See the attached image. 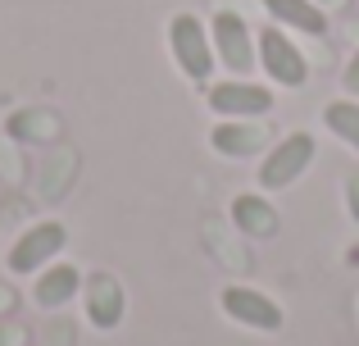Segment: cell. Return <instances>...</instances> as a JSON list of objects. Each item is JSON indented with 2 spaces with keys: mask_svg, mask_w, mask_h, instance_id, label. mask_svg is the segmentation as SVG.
Returning <instances> with one entry per match:
<instances>
[{
  "mask_svg": "<svg viewBox=\"0 0 359 346\" xmlns=\"http://www.w3.org/2000/svg\"><path fill=\"white\" fill-rule=\"evenodd\" d=\"M314 151H318V146H314L309 133L282 137V142L269 151V160L259 164V187H264V192H282V187H291L309 164H314Z\"/></svg>",
  "mask_w": 359,
  "mask_h": 346,
  "instance_id": "obj_1",
  "label": "cell"
},
{
  "mask_svg": "<svg viewBox=\"0 0 359 346\" xmlns=\"http://www.w3.org/2000/svg\"><path fill=\"white\" fill-rule=\"evenodd\" d=\"M168 46H173V60L177 69L187 73L191 82H205L214 69V55H210V32L196 14H177L168 23Z\"/></svg>",
  "mask_w": 359,
  "mask_h": 346,
  "instance_id": "obj_2",
  "label": "cell"
},
{
  "mask_svg": "<svg viewBox=\"0 0 359 346\" xmlns=\"http://www.w3.org/2000/svg\"><path fill=\"white\" fill-rule=\"evenodd\" d=\"M214 55H219L223 64H228L237 78L259 64V55H255V36L250 27H245L241 14H232V9H223V14H214Z\"/></svg>",
  "mask_w": 359,
  "mask_h": 346,
  "instance_id": "obj_3",
  "label": "cell"
},
{
  "mask_svg": "<svg viewBox=\"0 0 359 346\" xmlns=\"http://www.w3.org/2000/svg\"><path fill=\"white\" fill-rule=\"evenodd\" d=\"M64 241H69L64 223H36V228H27L14 241V251H9V274H36V269H46L64 251Z\"/></svg>",
  "mask_w": 359,
  "mask_h": 346,
  "instance_id": "obj_4",
  "label": "cell"
},
{
  "mask_svg": "<svg viewBox=\"0 0 359 346\" xmlns=\"http://www.w3.org/2000/svg\"><path fill=\"white\" fill-rule=\"evenodd\" d=\"M259 64L264 73H269L273 82H282V87H300V82L309 78V64L305 55L291 46L287 32H278V27H264L259 32Z\"/></svg>",
  "mask_w": 359,
  "mask_h": 346,
  "instance_id": "obj_5",
  "label": "cell"
},
{
  "mask_svg": "<svg viewBox=\"0 0 359 346\" xmlns=\"http://www.w3.org/2000/svg\"><path fill=\"white\" fill-rule=\"evenodd\" d=\"M210 105L223 119H259L273 109V91L259 82H214L210 87Z\"/></svg>",
  "mask_w": 359,
  "mask_h": 346,
  "instance_id": "obj_6",
  "label": "cell"
},
{
  "mask_svg": "<svg viewBox=\"0 0 359 346\" xmlns=\"http://www.w3.org/2000/svg\"><path fill=\"white\" fill-rule=\"evenodd\" d=\"M223 310H228V319L245 324V328H259V333L282 328L278 301H269V296L255 292V287H223Z\"/></svg>",
  "mask_w": 359,
  "mask_h": 346,
  "instance_id": "obj_7",
  "label": "cell"
},
{
  "mask_svg": "<svg viewBox=\"0 0 359 346\" xmlns=\"http://www.w3.org/2000/svg\"><path fill=\"white\" fill-rule=\"evenodd\" d=\"M78 292H82V274H78L73 265H50L46 274H36V283H32L36 305H46V310H60V305H69Z\"/></svg>",
  "mask_w": 359,
  "mask_h": 346,
  "instance_id": "obj_8",
  "label": "cell"
},
{
  "mask_svg": "<svg viewBox=\"0 0 359 346\" xmlns=\"http://www.w3.org/2000/svg\"><path fill=\"white\" fill-rule=\"evenodd\" d=\"M87 319L96 324V328H114V324L123 319V292L118 283L109 274H96L87 287Z\"/></svg>",
  "mask_w": 359,
  "mask_h": 346,
  "instance_id": "obj_9",
  "label": "cell"
},
{
  "mask_svg": "<svg viewBox=\"0 0 359 346\" xmlns=\"http://www.w3.org/2000/svg\"><path fill=\"white\" fill-rule=\"evenodd\" d=\"M264 9H269L273 18H282L287 27H296V32H309V36L327 32V14L314 0H264Z\"/></svg>",
  "mask_w": 359,
  "mask_h": 346,
  "instance_id": "obj_10",
  "label": "cell"
},
{
  "mask_svg": "<svg viewBox=\"0 0 359 346\" xmlns=\"http://www.w3.org/2000/svg\"><path fill=\"white\" fill-rule=\"evenodd\" d=\"M232 223H237L245 237H273L278 214H273V205L264 196H237L232 201Z\"/></svg>",
  "mask_w": 359,
  "mask_h": 346,
  "instance_id": "obj_11",
  "label": "cell"
},
{
  "mask_svg": "<svg viewBox=\"0 0 359 346\" xmlns=\"http://www.w3.org/2000/svg\"><path fill=\"white\" fill-rule=\"evenodd\" d=\"M264 128H255V124H237V119H228V124H219L214 128V151H223V155H255L264 146Z\"/></svg>",
  "mask_w": 359,
  "mask_h": 346,
  "instance_id": "obj_12",
  "label": "cell"
},
{
  "mask_svg": "<svg viewBox=\"0 0 359 346\" xmlns=\"http://www.w3.org/2000/svg\"><path fill=\"white\" fill-rule=\"evenodd\" d=\"M323 124L332 128L346 146L359 151V105H355V100H332V105L323 109Z\"/></svg>",
  "mask_w": 359,
  "mask_h": 346,
  "instance_id": "obj_13",
  "label": "cell"
},
{
  "mask_svg": "<svg viewBox=\"0 0 359 346\" xmlns=\"http://www.w3.org/2000/svg\"><path fill=\"white\" fill-rule=\"evenodd\" d=\"M346 196H351V201H346V210H351V219L359 223V169L346 178Z\"/></svg>",
  "mask_w": 359,
  "mask_h": 346,
  "instance_id": "obj_14",
  "label": "cell"
},
{
  "mask_svg": "<svg viewBox=\"0 0 359 346\" xmlns=\"http://www.w3.org/2000/svg\"><path fill=\"white\" fill-rule=\"evenodd\" d=\"M346 91H355V96H359V51H355V60L346 64Z\"/></svg>",
  "mask_w": 359,
  "mask_h": 346,
  "instance_id": "obj_15",
  "label": "cell"
},
{
  "mask_svg": "<svg viewBox=\"0 0 359 346\" xmlns=\"http://www.w3.org/2000/svg\"><path fill=\"white\" fill-rule=\"evenodd\" d=\"M5 310H14V292H9V287H0V314Z\"/></svg>",
  "mask_w": 359,
  "mask_h": 346,
  "instance_id": "obj_16",
  "label": "cell"
},
{
  "mask_svg": "<svg viewBox=\"0 0 359 346\" xmlns=\"http://www.w3.org/2000/svg\"><path fill=\"white\" fill-rule=\"evenodd\" d=\"M314 5H346V0H314Z\"/></svg>",
  "mask_w": 359,
  "mask_h": 346,
  "instance_id": "obj_17",
  "label": "cell"
}]
</instances>
